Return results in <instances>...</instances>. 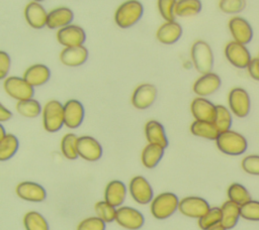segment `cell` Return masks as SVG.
Here are the masks:
<instances>
[{
  "label": "cell",
  "instance_id": "cell-1",
  "mask_svg": "<svg viewBox=\"0 0 259 230\" xmlns=\"http://www.w3.org/2000/svg\"><path fill=\"white\" fill-rule=\"evenodd\" d=\"M143 13L144 7L140 1L127 0L117 7L114 13V21L120 28H128L141 19Z\"/></svg>",
  "mask_w": 259,
  "mask_h": 230
},
{
  "label": "cell",
  "instance_id": "cell-2",
  "mask_svg": "<svg viewBox=\"0 0 259 230\" xmlns=\"http://www.w3.org/2000/svg\"><path fill=\"white\" fill-rule=\"evenodd\" d=\"M218 148L229 155L243 154L248 147L247 139L239 132L234 130H227L221 132L215 140Z\"/></svg>",
  "mask_w": 259,
  "mask_h": 230
},
{
  "label": "cell",
  "instance_id": "cell-3",
  "mask_svg": "<svg viewBox=\"0 0 259 230\" xmlns=\"http://www.w3.org/2000/svg\"><path fill=\"white\" fill-rule=\"evenodd\" d=\"M194 68L201 75L210 73L213 67V53L209 44L204 40H196L190 51Z\"/></svg>",
  "mask_w": 259,
  "mask_h": 230
},
{
  "label": "cell",
  "instance_id": "cell-4",
  "mask_svg": "<svg viewBox=\"0 0 259 230\" xmlns=\"http://www.w3.org/2000/svg\"><path fill=\"white\" fill-rule=\"evenodd\" d=\"M178 197L170 192L161 193L151 202V213L159 220L167 219L173 215L179 206Z\"/></svg>",
  "mask_w": 259,
  "mask_h": 230
},
{
  "label": "cell",
  "instance_id": "cell-5",
  "mask_svg": "<svg viewBox=\"0 0 259 230\" xmlns=\"http://www.w3.org/2000/svg\"><path fill=\"white\" fill-rule=\"evenodd\" d=\"M42 124L48 132L59 131L64 123V105L58 100L49 101L42 108Z\"/></svg>",
  "mask_w": 259,
  "mask_h": 230
},
{
  "label": "cell",
  "instance_id": "cell-6",
  "mask_svg": "<svg viewBox=\"0 0 259 230\" xmlns=\"http://www.w3.org/2000/svg\"><path fill=\"white\" fill-rule=\"evenodd\" d=\"M3 87L5 92L13 99L22 101L32 98L34 94V87H32L24 78L11 76L4 80Z\"/></svg>",
  "mask_w": 259,
  "mask_h": 230
},
{
  "label": "cell",
  "instance_id": "cell-7",
  "mask_svg": "<svg viewBox=\"0 0 259 230\" xmlns=\"http://www.w3.org/2000/svg\"><path fill=\"white\" fill-rule=\"evenodd\" d=\"M225 55L230 64L238 69H247L252 60L251 53L246 45L235 40L227 43L225 47Z\"/></svg>",
  "mask_w": 259,
  "mask_h": 230
},
{
  "label": "cell",
  "instance_id": "cell-8",
  "mask_svg": "<svg viewBox=\"0 0 259 230\" xmlns=\"http://www.w3.org/2000/svg\"><path fill=\"white\" fill-rule=\"evenodd\" d=\"M229 107L233 114L239 118L246 117L250 112L251 101L249 94L243 88H234L230 91L228 97Z\"/></svg>",
  "mask_w": 259,
  "mask_h": 230
},
{
  "label": "cell",
  "instance_id": "cell-9",
  "mask_svg": "<svg viewBox=\"0 0 259 230\" xmlns=\"http://www.w3.org/2000/svg\"><path fill=\"white\" fill-rule=\"evenodd\" d=\"M115 221L125 229L138 230L144 225L145 218L137 209L128 206H120L116 209Z\"/></svg>",
  "mask_w": 259,
  "mask_h": 230
},
{
  "label": "cell",
  "instance_id": "cell-10",
  "mask_svg": "<svg viewBox=\"0 0 259 230\" xmlns=\"http://www.w3.org/2000/svg\"><path fill=\"white\" fill-rule=\"evenodd\" d=\"M209 209L210 207L206 200L195 196L183 198L182 200H180L178 206V210L181 214L186 217L197 219L206 214Z\"/></svg>",
  "mask_w": 259,
  "mask_h": 230
},
{
  "label": "cell",
  "instance_id": "cell-11",
  "mask_svg": "<svg viewBox=\"0 0 259 230\" xmlns=\"http://www.w3.org/2000/svg\"><path fill=\"white\" fill-rule=\"evenodd\" d=\"M128 189L132 198L139 204L146 205L154 199V193L150 183L142 176L134 177L130 182Z\"/></svg>",
  "mask_w": 259,
  "mask_h": 230
},
{
  "label": "cell",
  "instance_id": "cell-12",
  "mask_svg": "<svg viewBox=\"0 0 259 230\" xmlns=\"http://www.w3.org/2000/svg\"><path fill=\"white\" fill-rule=\"evenodd\" d=\"M78 155L88 161H96L102 155V146L92 136L83 135L77 140Z\"/></svg>",
  "mask_w": 259,
  "mask_h": 230
},
{
  "label": "cell",
  "instance_id": "cell-13",
  "mask_svg": "<svg viewBox=\"0 0 259 230\" xmlns=\"http://www.w3.org/2000/svg\"><path fill=\"white\" fill-rule=\"evenodd\" d=\"M57 39L65 47L79 46L85 42L86 34L81 26L70 24L57 31Z\"/></svg>",
  "mask_w": 259,
  "mask_h": 230
},
{
  "label": "cell",
  "instance_id": "cell-14",
  "mask_svg": "<svg viewBox=\"0 0 259 230\" xmlns=\"http://www.w3.org/2000/svg\"><path fill=\"white\" fill-rule=\"evenodd\" d=\"M229 29L235 41L242 44L249 43L253 38V28L249 21L241 16H234L229 20Z\"/></svg>",
  "mask_w": 259,
  "mask_h": 230
},
{
  "label": "cell",
  "instance_id": "cell-15",
  "mask_svg": "<svg viewBox=\"0 0 259 230\" xmlns=\"http://www.w3.org/2000/svg\"><path fill=\"white\" fill-rule=\"evenodd\" d=\"M157 97V89L152 84H141L139 85L133 95L132 104L135 108L144 110L153 105Z\"/></svg>",
  "mask_w": 259,
  "mask_h": 230
},
{
  "label": "cell",
  "instance_id": "cell-16",
  "mask_svg": "<svg viewBox=\"0 0 259 230\" xmlns=\"http://www.w3.org/2000/svg\"><path fill=\"white\" fill-rule=\"evenodd\" d=\"M222 81L215 73H207L201 75L193 84L192 90L199 97H206L215 93L221 87Z\"/></svg>",
  "mask_w": 259,
  "mask_h": 230
},
{
  "label": "cell",
  "instance_id": "cell-17",
  "mask_svg": "<svg viewBox=\"0 0 259 230\" xmlns=\"http://www.w3.org/2000/svg\"><path fill=\"white\" fill-rule=\"evenodd\" d=\"M17 196L28 202H42L47 198V192L42 186L35 182L25 181L16 186L15 190Z\"/></svg>",
  "mask_w": 259,
  "mask_h": 230
},
{
  "label": "cell",
  "instance_id": "cell-18",
  "mask_svg": "<svg viewBox=\"0 0 259 230\" xmlns=\"http://www.w3.org/2000/svg\"><path fill=\"white\" fill-rule=\"evenodd\" d=\"M84 119V107L78 100L71 99L64 104V123L65 126L75 129L81 125Z\"/></svg>",
  "mask_w": 259,
  "mask_h": 230
},
{
  "label": "cell",
  "instance_id": "cell-19",
  "mask_svg": "<svg viewBox=\"0 0 259 230\" xmlns=\"http://www.w3.org/2000/svg\"><path fill=\"white\" fill-rule=\"evenodd\" d=\"M190 110L195 120L213 122L217 112V105L212 104L204 97H197L192 100Z\"/></svg>",
  "mask_w": 259,
  "mask_h": 230
},
{
  "label": "cell",
  "instance_id": "cell-20",
  "mask_svg": "<svg viewBox=\"0 0 259 230\" xmlns=\"http://www.w3.org/2000/svg\"><path fill=\"white\" fill-rule=\"evenodd\" d=\"M48 14L49 13L39 2L31 1L24 8V17L28 25L35 29L47 26Z\"/></svg>",
  "mask_w": 259,
  "mask_h": 230
},
{
  "label": "cell",
  "instance_id": "cell-21",
  "mask_svg": "<svg viewBox=\"0 0 259 230\" xmlns=\"http://www.w3.org/2000/svg\"><path fill=\"white\" fill-rule=\"evenodd\" d=\"M88 59V49L84 45L65 47L60 53L62 64L68 67H79Z\"/></svg>",
  "mask_w": 259,
  "mask_h": 230
},
{
  "label": "cell",
  "instance_id": "cell-22",
  "mask_svg": "<svg viewBox=\"0 0 259 230\" xmlns=\"http://www.w3.org/2000/svg\"><path fill=\"white\" fill-rule=\"evenodd\" d=\"M74 13L68 7H58L51 10L48 14L47 26L51 29H61L73 22Z\"/></svg>",
  "mask_w": 259,
  "mask_h": 230
},
{
  "label": "cell",
  "instance_id": "cell-23",
  "mask_svg": "<svg viewBox=\"0 0 259 230\" xmlns=\"http://www.w3.org/2000/svg\"><path fill=\"white\" fill-rule=\"evenodd\" d=\"M182 35L181 25L173 21H166L163 23L156 32L157 39L164 44H173L175 43Z\"/></svg>",
  "mask_w": 259,
  "mask_h": 230
},
{
  "label": "cell",
  "instance_id": "cell-24",
  "mask_svg": "<svg viewBox=\"0 0 259 230\" xmlns=\"http://www.w3.org/2000/svg\"><path fill=\"white\" fill-rule=\"evenodd\" d=\"M126 196L125 185L118 180L109 182L104 190V200L110 205L118 208L123 203Z\"/></svg>",
  "mask_w": 259,
  "mask_h": 230
},
{
  "label": "cell",
  "instance_id": "cell-25",
  "mask_svg": "<svg viewBox=\"0 0 259 230\" xmlns=\"http://www.w3.org/2000/svg\"><path fill=\"white\" fill-rule=\"evenodd\" d=\"M51 77V71L49 67L44 64H35L30 66L23 73V78L32 87H38L45 85Z\"/></svg>",
  "mask_w": 259,
  "mask_h": 230
},
{
  "label": "cell",
  "instance_id": "cell-26",
  "mask_svg": "<svg viewBox=\"0 0 259 230\" xmlns=\"http://www.w3.org/2000/svg\"><path fill=\"white\" fill-rule=\"evenodd\" d=\"M145 134L149 143L160 145L163 148L168 146V139L164 127L157 120H150L146 123Z\"/></svg>",
  "mask_w": 259,
  "mask_h": 230
},
{
  "label": "cell",
  "instance_id": "cell-27",
  "mask_svg": "<svg viewBox=\"0 0 259 230\" xmlns=\"http://www.w3.org/2000/svg\"><path fill=\"white\" fill-rule=\"evenodd\" d=\"M221 210H222V220L220 224L223 227H225L227 230L234 228L237 225L239 218L241 217L240 205L229 200L223 204V206L221 207Z\"/></svg>",
  "mask_w": 259,
  "mask_h": 230
},
{
  "label": "cell",
  "instance_id": "cell-28",
  "mask_svg": "<svg viewBox=\"0 0 259 230\" xmlns=\"http://www.w3.org/2000/svg\"><path fill=\"white\" fill-rule=\"evenodd\" d=\"M190 132L198 137L206 138L209 140H217L220 131L213 122L195 120L190 125Z\"/></svg>",
  "mask_w": 259,
  "mask_h": 230
},
{
  "label": "cell",
  "instance_id": "cell-29",
  "mask_svg": "<svg viewBox=\"0 0 259 230\" xmlns=\"http://www.w3.org/2000/svg\"><path fill=\"white\" fill-rule=\"evenodd\" d=\"M164 149L165 148H163L162 146L153 143H149L148 145H146L141 155L142 163L144 164V166L147 168H154L162 159Z\"/></svg>",
  "mask_w": 259,
  "mask_h": 230
},
{
  "label": "cell",
  "instance_id": "cell-30",
  "mask_svg": "<svg viewBox=\"0 0 259 230\" xmlns=\"http://www.w3.org/2000/svg\"><path fill=\"white\" fill-rule=\"evenodd\" d=\"M201 7L200 0H177L174 12L179 17L193 16L200 12Z\"/></svg>",
  "mask_w": 259,
  "mask_h": 230
},
{
  "label": "cell",
  "instance_id": "cell-31",
  "mask_svg": "<svg viewBox=\"0 0 259 230\" xmlns=\"http://www.w3.org/2000/svg\"><path fill=\"white\" fill-rule=\"evenodd\" d=\"M16 111L23 117L35 118L42 113V108L39 102L33 98L18 101L16 103Z\"/></svg>",
  "mask_w": 259,
  "mask_h": 230
},
{
  "label": "cell",
  "instance_id": "cell-32",
  "mask_svg": "<svg viewBox=\"0 0 259 230\" xmlns=\"http://www.w3.org/2000/svg\"><path fill=\"white\" fill-rule=\"evenodd\" d=\"M19 142L14 134L7 133L6 136L0 140V160L5 161L11 158L17 151Z\"/></svg>",
  "mask_w": 259,
  "mask_h": 230
},
{
  "label": "cell",
  "instance_id": "cell-33",
  "mask_svg": "<svg viewBox=\"0 0 259 230\" xmlns=\"http://www.w3.org/2000/svg\"><path fill=\"white\" fill-rule=\"evenodd\" d=\"M23 224L26 230H50L46 218L36 211H29L23 217Z\"/></svg>",
  "mask_w": 259,
  "mask_h": 230
},
{
  "label": "cell",
  "instance_id": "cell-34",
  "mask_svg": "<svg viewBox=\"0 0 259 230\" xmlns=\"http://www.w3.org/2000/svg\"><path fill=\"white\" fill-rule=\"evenodd\" d=\"M78 137L74 133H67L63 136L61 141V151L63 155L68 159H76L78 155L77 151Z\"/></svg>",
  "mask_w": 259,
  "mask_h": 230
},
{
  "label": "cell",
  "instance_id": "cell-35",
  "mask_svg": "<svg viewBox=\"0 0 259 230\" xmlns=\"http://www.w3.org/2000/svg\"><path fill=\"white\" fill-rule=\"evenodd\" d=\"M213 123L220 133L230 130L232 126V115L230 110L223 105H217V112Z\"/></svg>",
  "mask_w": 259,
  "mask_h": 230
},
{
  "label": "cell",
  "instance_id": "cell-36",
  "mask_svg": "<svg viewBox=\"0 0 259 230\" xmlns=\"http://www.w3.org/2000/svg\"><path fill=\"white\" fill-rule=\"evenodd\" d=\"M229 200L237 203L238 205H243L251 200V195L248 190L241 184L234 183L228 188Z\"/></svg>",
  "mask_w": 259,
  "mask_h": 230
},
{
  "label": "cell",
  "instance_id": "cell-37",
  "mask_svg": "<svg viewBox=\"0 0 259 230\" xmlns=\"http://www.w3.org/2000/svg\"><path fill=\"white\" fill-rule=\"evenodd\" d=\"M222 220V210L221 208L213 207L210 208L206 214L198 219V226L202 230H208L209 228L221 223Z\"/></svg>",
  "mask_w": 259,
  "mask_h": 230
},
{
  "label": "cell",
  "instance_id": "cell-38",
  "mask_svg": "<svg viewBox=\"0 0 259 230\" xmlns=\"http://www.w3.org/2000/svg\"><path fill=\"white\" fill-rule=\"evenodd\" d=\"M95 212L99 218H101L105 223H110L115 220L116 209L114 206L110 205L108 202L99 201L94 206Z\"/></svg>",
  "mask_w": 259,
  "mask_h": 230
},
{
  "label": "cell",
  "instance_id": "cell-39",
  "mask_svg": "<svg viewBox=\"0 0 259 230\" xmlns=\"http://www.w3.org/2000/svg\"><path fill=\"white\" fill-rule=\"evenodd\" d=\"M241 217L250 221H259V201L250 200L240 206Z\"/></svg>",
  "mask_w": 259,
  "mask_h": 230
},
{
  "label": "cell",
  "instance_id": "cell-40",
  "mask_svg": "<svg viewBox=\"0 0 259 230\" xmlns=\"http://www.w3.org/2000/svg\"><path fill=\"white\" fill-rule=\"evenodd\" d=\"M246 0H220V9L228 14H237L246 7Z\"/></svg>",
  "mask_w": 259,
  "mask_h": 230
},
{
  "label": "cell",
  "instance_id": "cell-41",
  "mask_svg": "<svg viewBox=\"0 0 259 230\" xmlns=\"http://www.w3.org/2000/svg\"><path fill=\"white\" fill-rule=\"evenodd\" d=\"M177 0H158V9L161 16L166 21H173L175 19V5Z\"/></svg>",
  "mask_w": 259,
  "mask_h": 230
},
{
  "label": "cell",
  "instance_id": "cell-42",
  "mask_svg": "<svg viewBox=\"0 0 259 230\" xmlns=\"http://www.w3.org/2000/svg\"><path fill=\"white\" fill-rule=\"evenodd\" d=\"M77 230H105V222L98 216L89 217L79 223Z\"/></svg>",
  "mask_w": 259,
  "mask_h": 230
},
{
  "label": "cell",
  "instance_id": "cell-43",
  "mask_svg": "<svg viewBox=\"0 0 259 230\" xmlns=\"http://www.w3.org/2000/svg\"><path fill=\"white\" fill-rule=\"evenodd\" d=\"M242 168L249 175L259 176V155H247L242 160Z\"/></svg>",
  "mask_w": 259,
  "mask_h": 230
},
{
  "label": "cell",
  "instance_id": "cell-44",
  "mask_svg": "<svg viewBox=\"0 0 259 230\" xmlns=\"http://www.w3.org/2000/svg\"><path fill=\"white\" fill-rule=\"evenodd\" d=\"M10 56L5 51H0V79L4 80L10 69Z\"/></svg>",
  "mask_w": 259,
  "mask_h": 230
},
{
  "label": "cell",
  "instance_id": "cell-45",
  "mask_svg": "<svg viewBox=\"0 0 259 230\" xmlns=\"http://www.w3.org/2000/svg\"><path fill=\"white\" fill-rule=\"evenodd\" d=\"M250 77L256 81H259V58L252 59L247 67Z\"/></svg>",
  "mask_w": 259,
  "mask_h": 230
},
{
  "label": "cell",
  "instance_id": "cell-46",
  "mask_svg": "<svg viewBox=\"0 0 259 230\" xmlns=\"http://www.w3.org/2000/svg\"><path fill=\"white\" fill-rule=\"evenodd\" d=\"M12 117V112L5 108L3 104H0V121L4 122L9 120Z\"/></svg>",
  "mask_w": 259,
  "mask_h": 230
},
{
  "label": "cell",
  "instance_id": "cell-47",
  "mask_svg": "<svg viewBox=\"0 0 259 230\" xmlns=\"http://www.w3.org/2000/svg\"><path fill=\"white\" fill-rule=\"evenodd\" d=\"M6 134H7V133L5 132L3 125H1V124H0V140H1V139H3V138L6 136Z\"/></svg>",
  "mask_w": 259,
  "mask_h": 230
},
{
  "label": "cell",
  "instance_id": "cell-48",
  "mask_svg": "<svg viewBox=\"0 0 259 230\" xmlns=\"http://www.w3.org/2000/svg\"><path fill=\"white\" fill-rule=\"evenodd\" d=\"M208 230H227V229H226L225 227H223L221 224H218V225H215V226L209 228Z\"/></svg>",
  "mask_w": 259,
  "mask_h": 230
},
{
  "label": "cell",
  "instance_id": "cell-49",
  "mask_svg": "<svg viewBox=\"0 0 259 230\" xmlns=\"http://www.w3.org/2000/svg\"><path fill=\"white\" fill-rule=\"evenodd\" d=\"M32 1H35V2H41V1H44V0H32Z\"/></svg>",
  "mask_w": 259,
  "mask_h": 230
}]
</instances>
